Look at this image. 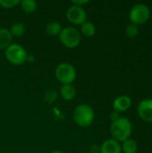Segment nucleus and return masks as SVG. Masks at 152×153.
<instances>
[{"label":"nucleus","instance_id":"obj_12","mask_svg":"<svg viewBox=\"0 0 152 153\" xmlns=\"http://www.w3.org/2000/svg\"><path fill=\"white\" fill-rule=\"evenodd\" d=\"M13 37L9 30L0 28V49H5L12 44Z\"/></svg>","mask_w":152,"mask_h":153},{"label":"nucleus","instance_id":"obj_18","mask_svg":"<svg viewBox=\"0 0 152 153\" xmlns=\"http://www.w3.org/2000/svg\"><path fill=\"white\" fill-rule=\"evenodd\" d=\"M125 33H126V36L129 38V39H134L137 37V35L139 34V29H138V26L134 23H129L126 28H125Z\"/></svg>","mask_w":152,"mask_h":153},{"label":"nucleus","instance_id":"obj_17","mask_svg":"<svg viewBox=\"0 0 152 153\" xmlns=\"http://www.w3.org/2000/svg\"><path fill=\"white\" fill-rule=\"evenodd\" d=\"M121 149L125 153H136L138 146L134 140L128 139V140L123 142Z\"/></svg>","mask_w":152,"mask_h":153},{"label":"nucleus","instance_id":"obj_1","mask_svg":"<svg viewBox=\"0 0 152 153\" xmlns=\"http://www.w3.org/2000/svg\"><path fill=\"white\" fill-rule=\"evenodd\" d=\"M133 126L131 121L126 117H120L110 126V133L117 142H125L132 134Z\"/></svg>","mask_w":152,"mask_h":153},{"label":"nucleus","instance_id":"obj_15","mask_svg":"<svg viewBox=\"0 0 152 153\" xmlns=\"http://www.w3.org/2000/svg\"><path fill=\"white\" fill-rule=\"evenodd\" d=\"M80 33L84 35L85 37H92L96 33V26L93 22L86 21L81 25Z\"/></svg>","mask_w":152,"mask_h":153},{"label":"nucleus","instance_id":"obj_11","mask_svg":"<svg viewBox=\"0 0 152 153\" xmlns=\"http://www.w3.org/2000/svg\"><path fill=\"white\" fill-rule=\"evenodd\" d=\"M60 95L66 101L73 100L76 96V89L73 84H64L60 89Z\"/></svg>","mask_w":152,"mask_h":153},{"label":"nucleus","instance_id":"obj_2","mask_svg":"<svg viewBox=\"0 0 152 153\" xmlns=\"http://www.w3.org/2000/svg\"><path fill=\"white\" fill-rule=\"evenodd\" d=\"M73 118L76 125L81 127H87L90 126L95 118V113L93 108L87 104H81L78 105L73 112Z\"/></svg>","mask_w":152,"mask_h":153},{"label":"nucleus","instance_id":"obj_5","mask_svg":"<svg viewBox=\"0 0 152 153\" xmlns=\"http://www.w3.org/2000/svg\"><path fill=\"white\" fill-rule=\"evenodd\" d=\"M55 75L58 82L64 84H72L77 76L76 70L70 63H61L55 70Z\"/></svg>","mask_w":152,"mask_h":153},{"label":"nucleus","instance_id":"obj_22","mask_svg":"<svg viewBox=\"0 0 152 153\" xmlns=\"http://www.w3.org/2000/svg\"><path fill=\"white\" fill-rule=\"evenodd\" d=\"M110 117H111V119H112V122L116 121L117 119H119V118H120V117H119V112H117V111H114V112H112V113H111Z\"/></svg>","mask_w":152,"mask_h":153},{"label":"nucleus","instance_id":"obj_3","mask_svg":"<svg viewBox=\"0 0 152 153\" xmlns=\"http://www.w3.org/2000/svg\"><path fill=\"white\" fill-rule=\"evenodd\" d=\"M4 56L9 63L15 65H22L28 59L26 49L22 46L16 43H12L4 49Z\"/></svg>","mask_w":152,"mask_h":153},{"label":"nucleus","instance_id":"obj_21","mask_svg":"<svg viewBox=\"0 0 152 153\" xmlns=\"http://www.w3.org/2000/svg\"><path fill=\"white\" fill-rule=\"evenodd\" d=\"M88 3H89L88 0H72V4L73 5H77V6H81V7H82V5H84Z\"/></svg>","mask_w":152,"mask_h":153},{"label":"nucleus","instance_id":"obj_14","mask_svg":"<svg viewBox=\"0 0 152 153\" xmlns=\"http://www.w3.org/2000/svg\"><path fill=\"white\" fill-rule=\"evenodd\" d=\"M9 31L12 35V37H15V38H21L22 37L24 34H25V31H26V27L23 23L22 22H15L13 23L10 29H9Z\"/></svg>","mask_w":152,"mask_h":153},{"label":"nucleus","instance_id":"obj_13","mask_svg":"<svg viewBox=\"0 0 152 153\" xmlns=\"http://www.w3.org/2000/svg\"><path fill=\"white\" fill-rule=\"evenodd\" d=\"M62 29H63V27H62L61 23L58 22H56V21L48 22L45 27V30H46L47 34H48L49 36H53V37L59 35Z\"/></svg>","mask_w":152,"mask_h":153},{"label":"nucleus","instance_id":"obj_7","mask_svg":"<svg viewBox=\"0 0 152 153\" xmlns=\"http://www.w3.org/2000/svg\"><path fill=\"white\" fill-rule=\"evenodd\" d=\"M66 18L75 25H82L87 21V13L83 7L72 4L66 11Z\"/></svg>","mask_w":152,"mask_h":153},{"label":"nucleus","instance_id":"obj_23","mask_svg":"<svg viewBox=\"0 0 152 153\" xmlns=\"http://www.w3.org/2000/svg\"><path fill=\"white\" fill-rule=\"evenodd\" d=\"M90 152L91 153H98L99 152V146H97V145H92L91 147H90Z\"/></svg>","mask_w":152,"mask_h":153},{"label":"nucleus","instance_id":"obj_16","mask_svg":"<svg viewBox=\"0 0 152 153\" xmlns=\"http://www.w3.org/2000/svg\"><path fill=\"white\" fill-rule=\"evenodd\" d=\"M21 8L23 12L27 13H32L37 10L38 4L34 0H22L20 1Z\"/></svg>","mask_w":152,"mask_h":153},{"label":"nucleus","instance_id":"obj_9","mask_svg":"<svg viewBox=\"0 0 152 153\" xmlns=\"http://www.w3.org/2000/svg\"><path fill=\"white\" fill-rule=\"evenodd\" d=\"M121 145L115 139L106 140L99 147L100 153H121Z\"/></svg>","mask_w":152,"mask_h":153},{"label":"nucleus","instance_id":"obj_6","mask_svg":"<svg viewBox=\"0 0 152 153\" xmlns=\"http://www.w3.org/2000/svg\"><path fill=\"white\" fill-rule=\"evenodd\" d=\"M151 15V11L149 7L144 4H137L132 9L129 13V19L132 22V23L134 24H143L145 23Z\"/></svg>","mask_w":152,"mask_h":153},{"label":"nucleus","instance_id":"obj_4","mask_svg":"<svg viewBox=\"0 0 152 153\" xmlns=\"http://www.w3.org/2000/svg\"><path fill=\"white\" fill-rule=\"evenodd\" d=\"M58 36L61 43L67 48H75L80 45L82 40L80 30L71 26L63 28Z\"/></svg>","mask_w":152,"mask_h":153},{"label":"nucleus","instance_id":"obj_20","mask_svg":"<svg viewBox=\"0 0 152 153\" xmlns=\"http://www.w3.org/2000/svg\"><path fill=\"white\" fill-rule=\"evenodd\" d=\"M20 4V0H0V6L4 9H11Z\"/></svg>","mask_w":152,"mask_h":153},{"label":"nucleus","instance_id":"obj_24","mask_svg":"<svg viewBox=\"0 0 152 153\" xmlns=\"http://www.w3.org/2000/svg\"><path fill=\"white\" fill-rule=\"evenodd\" d=\"M50 153H64L62 152H60V151H54V152H52Z\"/></svg>","mask_w":152,"mask_h":153},{"label":"nucleus","instance_id":"obj_10","mask_svg":"<svg viewBox=\"0 0 152 153\" xmlns=\"http://www.w3.org/2000/svg\"><path fill=\"white\" fill-rule=\"evenodd\" d=\"M131 105H132V100L130 97L126 95H122V96L117 97L116 99H115L113 102V108L115 111H117V112L126 111L127 109L130 108Z\"/></svg>","mask_w":152,"mask_h":153},{"label":"nucleus","instance_id":"obj_8","mask_svg":"<svg viewBox=\"0 0 152 153\" xmlns=\"http://www.w3.org/2000/svg\"><path fill=\"white\" fill-rule=\"evenodd\" d=\"M137 112L142 120L146 122H152V99L142 100L138 105Z\"/></svg>","mask_w":152,"mask_h":153},{"label":"nucleus","instance_id":"obj_19","mask_svg":"<svg viewBox=\"0 0 152 153\" xmlns=\"http://www.w3.org/2000/svg\"><path fill=\"white\" fill-rule=\"evenodd\" d=\"M57 98V92L55 90H48L44 96V100L49 104H52L56 101Z\"/></svg>","mask_w":152,"mask_h":153}]
</instances>
